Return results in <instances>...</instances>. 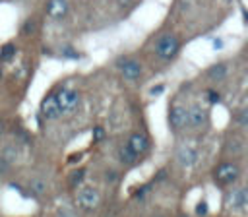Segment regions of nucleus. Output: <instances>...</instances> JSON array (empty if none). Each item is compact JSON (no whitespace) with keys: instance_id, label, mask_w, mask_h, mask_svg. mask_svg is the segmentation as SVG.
Masks as SVG:
<instances>
[{"instance_id":"4be33fe9","label":"nucleus","mask_w":248,"mask_h":217,"mask_svg":"<svg viewBox=\"0 0 248 217\" xmlns=\"http://www.w3.org/2000/svg\"><path fill=\"white\" fill-rule=\"evenodd\" d=\"M81 178H83V170L74 172V176H72V184H74V186H76V184H79V182H81Z\"/></svg>"},{"instance_id":"9d476101","label":"nucleus","mask_w":248,"mask_h":217,"mask_svg":"<svg viewBox=\"0 0 248 217\" xmlns=\"http://www.w3.org/2000/svg\"><path fill=\"white\" fill-rule=\"evenodd\" d=\"M126 145H128L136 155H143V153L149 149V140H147L145 134H132Z\"/></svg>"},{"instance_id":"dca6fc26","label":"nucleus","mask_w":248,"mask_h":217,"mask_svg":"<svg viewBox=\"0 0 248 217\" xmlns=\"http://www.w3.org/2000/svg\"><path fill=\"white\" fill-rule=\"evenodd\" d=\"M37 31H39V21H37L35 17L25 19V23H23V27H21V33H23V35H35Z\"/></svg>"},{"instance_id":"39448f33","label":"nucleus","mask_w":248,"mask_h":217,"mask_svg":"<svg viewBox=\"0 0 248 217\" xmlns=\"http://www.w3.org/2000/svg\"><path fill=\"white\" fill-rule=\"evenodd\" d=\"M56 97V103L60 107V112H68V110H74L79 103V95L74 91V89H62Z\"/></svg>"},{"instance_id":"6e6552de","label":"nucleus","mask_w":248,"mask_h":217,"mask_svg":"<svg viewBox=\"0 0 248 217\" xmlns=\"http://www.w3.org/2000/svg\"><path fill=\"white\" fill-rule=\"evenodd\" d=\"M41 114L46 118V120H54L60 116V107L56 103V97L54 95H46L41 103Z\"/></svg>"},{"instance_id":"a878e982","label":"nucleus","mask_w":248,"mask_h":217,"mask_svg":"<svg viewBox=\"0 0 248 217\" xmlns=\"http://www.w3.org/2000/svg\"><path fill=\"white\" fill-rule=\"evenodd\" d=\"M2 130H4V128H2V122H0V134H2Z\"/></svg>"},{"instance_id":"9b49d317","label":"nucleus","mask_w":248,"mask_h":217,"mask_svg":"<svg viewBox=\"0 0 248 217\" xmlns=\"http://www.w3.org/2000/svg\"><path fill=\"white\" fill-rule=\"evenodd\" d=\"M176 159H178L180 165H184V167H192V165H196V161H198V151H196L194 147H190V145H184V147L178 149Z\"/></svg>"},{"instance_id":"0eeeda50","label":"nucleus","mask_w":248,"mask_h":217,"mask_svg":"<svg viewBox=\"0 0 248 217\" xmlns=\"http://www.w3.org/2000/svg\"><path fill=\"white\" fill-rule=\"evenodd\" d=\"M45 10H46V16H48V17H52V19H62V17L68 14L70 4H68V0H46Z\"/></svg>"},{"instance_id":"20e7f679","label":"nucleus","mask_w":248,"mask_h":217,"mask_svg":"<svg viewBox=\"0 0 248 217\" xmlns=\"http://www.w3.org/2000/svg\"><path fill=\"white\" fill-rule=\"evenodd\" d=\"M169 126L172 130H184L188 126V108L182 107V105H174L170 110H169Z\"/></svg>"},{"instance_id":"423d86ee","label":"nucleus","mask_w":248,"mask_h":217,"mask_svg":"<svg viewBox=\"0 0 248 217\" xmlns=\"http://www.w3.org/2000/svg\"><path fill=\"white\" fill-rule=\"evenodd\" d=\"M99 202H101V194H99V190H95V188H81L79 192H78V203L83 207V209H93V207H97L99 205Z\"/></svg>"},{"instance_id":"4468645a","label":"nucleus","mask_w":248,"mask_h":217,"mask_svg":"<svg viewBox=\"0 0 248 217\" xmlns=\"http://www.w3.org/2000/svg\"><path fill=\"white\" fill-rule=\"evenodd\" d=\"M207 76H209L213 81H221V79H225V76H227V66H225V64H213V66L207 70Z\"/></svg>"},{"instance_id":"f3484780","label":"nucleus","mask_w":248,"mask_h":217,"mask_svg":"<svg viewBox=\"0 0 248 217\" xmlns=\"http://www.w3.org/2000/svg\"><path fill=\"white\" fill-rule=\"evenodd\" d=\"M31 190L37 192V194H41V192L46 190V184H45L43 180H33V182H31Z\"/></svg>"},{"instance_id":"f257e3e1","label":"nucleus","mask_w":248,"mask_h":217,"mask_svg":"<svg viewBox=\"0 0 248 217\" xmlns=\"http://www.w3.org/2000/svg\"><path fill=\"white\" fill-rule=\"evenodd\" d=\"M178 50H180V39L172 33H163L153 46V52L161 60H172L178 54Z\"/></svg>"},{"instance_id":"393cba45","label":"nucleus","mask_w":248,"mask_h":217,"mask_svg":"<svg viewBox=\"0 0 248 217\" xmlns=\"http://www.w3.org/2000/svg\"><path fill=\"white\" fill-rule=\"evenodd\" d=\"M6 169H8V163L4 159H0V170H6Z\"/></svg>"},{"instance_id":"6ab92c4d","label":"nucleus","mask_w":248,"mask_h":217,"mask_svg":"<svg viewBox=\"0 0 248 217\" xmlns=\"http://www.w3.org/2000/svg\"><path fill=\"white\" fill-rule=\"evenodd\" d=\"M62 54H64V56H68V58H74V60H78V58H79V52H76V50H74V48H70V46H68V48H64V50H62Z\"/></svg>"},{"instance_id":"aec40b11","label":"nucleus","mask_w":248,"mask_h":217,"mask_svg":"<svg viewBox=\"0 0 248 217\" xmlns=\"http://www.w3.org/2000/svg\"><path fill=\"white\" fill-rule=\"evenodd\" d=\"M207 99H209V103H219V101H221V95H219L217 91L209 89V91H207Z\"/></svg>"},{"instance_id":"f8f14e48","label":"nucleus","mask_w":248,"mask_h":217,"mask_svg":"<svg viewBox=\"0 0 248 217\" xmlns=\"http://www.w3.org/2000/svg\"><path fill=\"white\" fill-rule=\"evenodd\" d=\"M227 205L229 207H236V209H244L246 205V190L244 188H236L229 194L227 198Z\"/></svg>"},{"instance_id":"7ed1b4c3","label":"nucleus","mask_w":248,"mask_h":217,"mask_svg":"<svg viewBox=\"0 0 248 217\" xmlns=\"http://www.w3.org/2000/svg\"><path fill=\"white\" fill-rule=\"evenodd\" d=\"M116 66H118L122 78L128 79V81H136V79L141 76V72H143L141 64H140L136 58H128V56H126V58H120V60L116 62Z\"/></svg>"},{"instance_id":"b1692460","label":"nucleus","mask_w":248,"mask_h":217,"mask_svg":"<svg viewBox=\"0 0 248 217\" xmlns=\"http://www.w3.org/2000/svg\"><path fill=\"white\" fill-rule=\"evenodd\" d=\"M161 91H163V85H159V87H153V89H151V95H159Z\"/></svg>"},{"instance_id":"1a4fd4ad","label":"nucleus","mask_w":248,"mask_h":217,"mask_svg":"<svg viewBox=\"0 0 248 217\" xmlns=\"http://www.w3.org/2000/svg\"><path fill=\"white\" fill-rule=\"evenodd\" d=\"M207 124V110L202 108L200 105H194L192 108H188V126L194 128H202Z\"/></svg>"},{"instance_id":"bb28decb","label":"nucleus","mask_w":248,"mask_h":217,"mask_svg":"<svg viewBox=\"0 0 248 217\" xmlns=\"http://www.w3.org/2000/svg\"><path fill=\"white\" fill-rule=\"evenodd\" d=\"M157 217H163V215H157Z\"/></svg>"},{"instance_id":"ddd939ff","label":"nucleus","mask_w":248,"mask_h":217,"mask_svg":"<svg viewBox=\"0 0 248 217\" xmlns=\"http://www.w3.org/2000/svg\"><path fill=\"white\" fill-rule=\"evenodd\" d=\"M118 159H120L124 165H134V163L138 161V155H136L128 145H122V147L118 149Z\"/></svg>"},{"instance_id":"a211bd4d","label":"nucleus","mask_w":248,"mask_h":217,"mask_svg":"<svg viewBox=\"0 0 248 217\" xmlns=\"http://www.w3.org/2000/svg\"><path fill=\"white\" fill-rule=\"evenodd\" d=\"M114 2H116V6H118L120 10H130L132 6H136L138 0H114Z\"/></svg>"},{"instance_id":"5701e85b","label":"nucleus","mask_w":248,"mask_h":217,"mask_svg":"<svg viewBox=\"0 0 248 217\" xmlns=\"http://www.w3.org/2000/svg\"><path fill=\"white\" fill-rule=\"evenodd\" d=\"M196 211H198L200 215H205V213H207V203H205V202H202V203H198V207H196Z\"/></svg>"},{"instance_id":"412c9836","label":"nucleus","mask_w":248,"mask_h":217,"mask_svg":"<svg viewBox=\"0 0 248 217\" xmlns=\"http://www.w3.org/2000/svg\"><path fill=\"white\" fill-rule=\"evenodd\" d=\"M103 136H105V132H103V128H101V126H97V128L93 130V140H95V141H99V140H101Z\"/></svg>"},{"instance_id":"f03ea898","label":"nucleus","mask_w":248,"mask_h":217,"mask_svg":"<svg viewBox=\"0 0 248 217\" xmlns=\"http://www.w3.org/2000/svg\"><path fill=\"white\" fill-rule=\"evenodd\" d=\"M213 178L217 184L221 186H229L234 184L240 178V169L236 163H221L215 170H213Z\"/></svg>"},{"instance_id":"2eb2a0df","label":"nucleus","mask_w":248,"mask_h":217,"mask_svg":"<svg viewBox=\"0 0 248 217\" xmlns=\"http://www.w3.org/2000/svg\"><path fill=\"white\" fill-rule=\"evenodd\" d=\"M16 50H17V48H16L14 43H6V45L0 48V60H2V62H10V60L16 56Z\"/></svg>"}]
</instances>
